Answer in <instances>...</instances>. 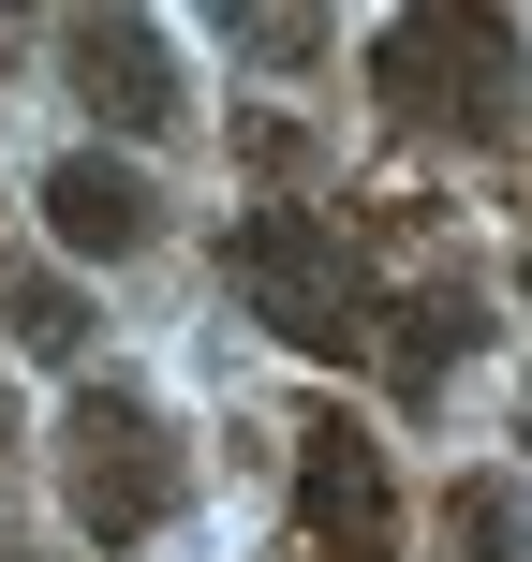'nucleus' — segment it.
I'll return each mask as SVG.
<instances>
[{"instance_id": "f257e3e1", "label": "nucleus", "mask_w": 532, "mask_h": 562, "mask_svg": "<svg viewBox=\"0 0 532 562\" xmlns=\"http://www.w3.org/2000/svg\"><path fill=\"white\" fill-rule=\"evenodd\" d=\"M370 89H385L415 134H459V148H503L518 134V15L488 0H415V15L370 30Z\"/></svg>"}, {"instance_id": "f03ea898", "label": "nucleus", "mask_w": 532, "mask_h": 562, "mask_svg": "<svg viewBox=\"0 0 532 562\" xmlns=\"http://www.w3.org/2000/svg\"><path fill=\"white\" fill-rule=\"evenodd\" d=\"M223 281L252 296V326H267V340H296V356H370V340H385L370 252L326 223V207H252V223L223 237Z\"/></svg>"}, {"instance_id": "7ed1b4c3", "label": "nucleus", "mask_w": 532, "mask_h": 562, "mask_svg": "<svg viewBox=\"0 0 532 562\" xmlns=\"http://www.w3.org/2000/svg\"><path fill=\"white\" fill-rule=\"evenodd\" d=\"M59 488H75L89 548H148L178 518V429L148 415L134 385H75V415H59Z\"/></svg>"}, {"instance_id": "20e7f679", "label": "nucleus", "mask_w": 532, "mask_h": 562, "mask_svg": "<svg viewBox=\"0 0 532 562\" xmlns=\"http://www.w3.org/2000/svg\"><path fill=\"white\" fill-rule=\"evenodd\" d=\"M296 518H310L326 562H385L399 548V474H385V445H370L355 415H310L296 429Z\"/></svg>"}, {"instance_id": "39448f33", "label": "nucleus", "mask_w": 532, "mask_h": 562, "mask_svg": "<svg viewBox=\"0 0 532 562\" xmlns=\"http://www.w3.org/2000/svg\"><path fill=\"white\" fill-rule=\"evenodd\" d=\"M75 89L104 134H178V59L148 15H75Z\"/></svg>"}, {"instance_id": "423d86ee", "label": "nucleus", "mask_w": 532, "mask_h": 562, "mask_svg": "<svg viewBox=\"0 0 532 562\" xmlns=\"http://www.w3.org/2000/svg\"><path fill=\"white\" fill-rule=\"evenodd\" d=\"M148 223H163V207H148V178L134 164H104V148H59V164H45V237H59V252H148Z\"/></svg>"}, {"instance_id": "0eeeda50", "label": "nucleus", "mask_w": 532, "mask_h": 562, "mask_svg": "<svg viewBox=\"0 0 532 562\" xmlns=\"http://www.w3.org/2000/svg\"><path fill=\"white\" fill-rule=\"evenodd\" d=\"M459 356H474V281H415V296L385 311V385L399 400H444Z\"/></svg>"}, {"instance_id": "6e6552de", "label": "nucleus", "mask_w": 532, "mask_h": 562, "mask_svg": "<svg viewBox=\"0 0 532 562\" xmlns=\"http://www.w3.org/2000/svg\"><path fill=\"white\" fill-rule=\"evenodd\" d=\"M444 533H459V562H532V488L518 474H459Z\"/></svg>"}, {"instance_id": "1a4fd4ad", "label": "nucleus", "mask_w": 532, "mask_h": 562, "mask_svg": "<svg viewBox=\"0 0 532 562\" xmlns=\"http://www.w3.org/2000/svg\"><path fill=\"white\" fill-rule=\"evenodd\" d=\"M15 340H30V356H75V340H89L75 281H15Z\"/></svg>"}, {"instance_id": "9d476101", "label": "nucleus", "mask_w": 532, "mask_h": 562, "mask_svg": "<svg viewBox=\"0 0 532 562\" xmlns=\"http://www.w3.org/2000/svg\"><path fill=\"white\" fill-rule=\"evenodd\" d=\"M237 59H326V15H223Z\"/></svg>"}, {"instance_id": "9b49d317", "label": "nucleus", "mask_w": 532, "mask_h": 562, "mask_svg": "<svg viewBox=\"0 0 532 562\" xmlns=\"http://www.w3.org/2000/svg\"><path fill=\"white\" fill-rule=\"evenodd\" d=\"M0 45H15V15H0Z\"/></svg>"}, {"instance_id": "f8f14e48", "label": "nucleus", "mask_w": 532, "mask_h": 562, "mask_svg": "<svg viewBox=\"0 0 532 562\" xmlns=\"http://www.w3.org/2000/svg\"><path fill=\"white\" fill-rule=\"evenodd\" d=\"M0 562H15V548H0Z\"/></svg>"}, {"instance_id": "ddd939ff", "label": "nucleus", "mask_w": 532, "mask_h": 562, "mask_svg": "<svg viewBox=\"0 0 532 562\" xmlns=\"http://www.w3.org/2000/svg\"><path fill=\"white\" fill-rule=\"evenodd\" d=\"M518 281H532V267H518Z\"/></svg>"}]
</instances>
